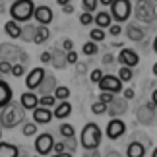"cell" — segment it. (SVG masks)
I'll use <instances>...</instances> for the list:
<instances>
[{
    "label": "cell",
    "mask_w": 157,
    "mask_h": 157,
    "mask_svg": "<svg viewBox=\"0 0 157 157\" xmlns=\"http://www.w3.org/2000/svg\"><path fill=\"white\" fill-rule=\"evenodd\" d=\"M23 118H25V111L21 109L20 103H14V101H12V103H8L2 109V113H0V128L12 130V128H16L17 124H21Z\"/></svg>",
    "instance_id": "cell-1"
},
{
    "label": "cell",
    "mask_w": 157,
    "mask_h": 157,
    "mask_svg": "<svg viewBox=\"0 0 157 157\" xmlns=\"http://www.w3.org/2000/svg\"><path fill=\"white\" fill-rule=\"evenodd\" d=\"M101 138H103V132H101L99 124H97V122H87V124L82 128L80 146L86 149V151H89V149H99Z\"/></svg>",
    "instance_id": "cell-2"
},
{
    "label": "cell",
    "mask_w": 157,
    "mask_h": 157,
    "mask_svg": "<svg viewBox=\"0 0 157 157\" xmlns=\"http://www.w3.org/2000/svg\"><path fill=\"white\" fill-rule=\"evenodd\" d=\"M35 2L33 0H16L10 6V16L16 23H29L33 20Z\"/></svg>",
    "instance_id": "cell-3"
},
{
    "label": "cell",
    "mask_w": 157,
    "mask_h": 157,
    "mask_svg": "<svg viewBox=\"0 0 157 157\" xmlns=\"http://www.w3.org/2000/svg\"><path fill=\"white\" fill-rule=\"evenodd\" d=\"M111 17L114 21L118 23H124L126 20H130V16H132V2L130 0H113L111 2Z\"/></svg>",
    "instance_id": "cell-4"
},
{
    "label": "cell",
    "mask_w": 157,
    "mask_h": 157,
    "mask_svg": "<svg viewBox=\"0 0 157 157\" xmlns=\"http://www.w3.org/2000/svg\"><path fill=\"white\" fill-rule=\"evenodd\" d=\"M23 52L21 47L12 45V43H0V62H10L16 64L20 60V54Z\"/></svg>",
    "instance_id": "cell-5"
},
{
    "label": "cell",
    "mask_w": 157,
    "mask_h": 157,
    "mask_svg": "<svg viewBox=\"0 0 157 157\" xmlns=\"http://www.w3.org/2000/svg\"><path fill=\"white\" fill-rule=\"evenodd\" d=\"M136 17L146 23H151L155 20V6L149 0H138L136 2Z\"/></svg>",
    "instance_id": "cell-6"
},
{
    "label": "cell",
    "mask_w": 157,
    "mask_h": 157,
    "mask_svg": "<svg viewBox=\"0 0 157 157\" xmlns=\"http://www.w3.org/2000/svg\"><path fill=\"white\" fill-rule=\"evenodd\" d=\"M97 86H99L101 91H107V93H113V95L122 91V82H120L117 76H113V74H103V78L99 80Z\"/></svg>",
    "instance_id": "cell-7"
},
{
    "label": "cell",
    "mask_w": 157,
    "mask_h": 157,
    "mask_svg": "<svg viewBox=\"0 0 157 157\" xmlns=\"http://www.w3.org/2000/svg\"><path fill=\"white\" fill-rule=\"evenodd\" d=\"M52 146H54V138L51 134H39L35 138V151L39 157H47L52 153Z\"/></svg>",
    "instance_id": "cell-8"
},
{
    "label": "cell",
    "mask_w": 157,
    "mask_h": 157,
    "mask_svg": "<svg viewBox=\"0 0 157 157\" xmlns=\"http://www.w3.org/2000/svg\"><path fill=\"white\" fill-rule=\"evenodd\" d=\"M126 111H128V101L124 97H117V95H114V99L107 105V113L105 114H109L111 118H120Z\"/></svg>",
    "instance_id": "cell-9"
},
{
    "label": "cell",
    "mask_w": 157,
    "mask_h": 157,
    "mask_svg": "<svg viewBox=\"0 0 157 157\" xmlns=\"http://www.w3.org/2000/svg\"><path fill=\"white\" fill-rule=\"evenodd\" d=\"M126 134V124L120 118H111L109 124L105 126V136L109 140H118L120 136Z\"/></svg>",
    "instance_id": "cell-10"
},
{
    "label": "cell",
    "mask_w": 157,
    "mask_h": 157,
    "mask_svg": "<svg viewBox=\"0 0 157 157\" xmlns=\"http://www.w3.org/2000/svg\"><path fill=\"white\" fill-rule=\"evenodd\" d=\"M45 74H47V72H45L43 66H35V68L27 74V78H25V87L29 89V91H37V87L41 86Z\"/></svg>",
    "instance_id": "cell-11"
},
{
    "label": "cell",
    "mask_w": 157,
    "mask_h": 157,
    "mask_svg": "<svg viewBox=\"0 0 157 157\" xmlns=\"http://www.w3.org/2000/svg\"><path fill=\"white\" fill-rule=\"evenodd\" d=\"M118 64L120 66H126V68H134V66H138V62H140V56H138V52L136 51H132V49H122L118 52Z\"/></svg>",
    "instance_id": "cell-12"
},
{
    "label": "cell",
    "mask_w": 157,
    "mask_h": 157,
    "mask_svg": "<svg viewBox=\"0 0 157 157\" xmlns=\"http://www.w3.org/2000/svg\"><path fill=\"white\" fill-rule=\"evenodd\" d=\"M33 20L39 23V25H47L49 27V23L52 21V10L49 8V6L41 4V6H35L33 10Z\"/></svg>",
    "instance_id": "cell-13"
},
{
    "label": "cell",
    "mask_w": 157,
    "mask_h": 157,
    "mask_svg": "<svg viewBox=\"0 0 157 157\" xmlns=\"http://www.w3.org/2000/svg\"><path fill=\"white\" fill-rule=\"evenodd\" d=\"M20 105L23 111H33L35 107H39V95L35 91H23L20 97Z\"/></svg>",
    "instance_id": "cell-14"
},
{
    "label": "cell",
    "mask_w": 157,
    "mask_h": 157,
    "mask_svg": "<svg viewBox=\"0 0 157 157\" xmlns=\"http://www.w3.org/2000/svg\"><path fill=\"white\" fill-rule=\"evenodd\" d=\"M31 113H33V122L35 124H49L51 120H52V109L35 107Z\"/></svg>",
    "instance_id": "cell-15"
},
{
    "label": "cell",
    "mask_w": 157,
    "mask_h": 157,
    "mask_svg": "<svg viewBox=\"0 0 157 157\" xmlns=\"http://www.w3.org/2000/svg\"><path fill=\"white\" fill-rule=\"evenodd\" d=\"M51 64L54 66L56 70H64L66 66V52L62 49H58V47H54V49L51 51Z\"/></svg>",
    "instance_id": "cell-16"
},
{
    "label": "cell",
    "mask_w": 157,
    "mask_h": 157,
    "mask_svg": "<svg viewBox=\"0 0 157 157\" xmlns=\"http://www.w3.org/2000/svg\"><path fill=\"white\" fill-rule=\"evenodd\" d=\"M12 97H14V91H12V86L8 82H4L0 78V109H4L8 103H12Z\"/></svg>",
    "instance_id": "cell-17"
},
{
    "label": "cell",
    "mask_w": 157,
    "mask_h": 157,
    "mask_svg": "<svg viewBox=\"0 0 157 157\" xmlns=\"http://www.w3.org/2000/svg\"><path fill=\"white\" fill-rule=\"evenodd\" d=\"M56 86H58V83H56V78L51 76V74H45L41 86L37 87V91L41 95H52V91H54V87H56Z\"/></svg>",
    "instance_id": "cell-18"
},
{
    "label": "cell",
    "mask_w": 157,
    "mask_h": 157,
    "mask_svg": "<svg viewBox=\"0 0 157 157\" xmlns=\"http://www.w3.org/2000/svg\"><path fill=\"white\" fill-rule=\"evenodd\" d=\"M72 114V105L70 101H60L58 105H54V111H52V118H58V120H64Z\"/></svg>",
    "instance_id": "cell-19"
},
{
    "label": "cell",
    "mask_w": 157,
    "mask_h": 157,
    "mask_svg": "<svg viewBox=\"0 0 157 157\" xmlns=\"http://www.w3.org/2000/svg\"><path fill=\"white\" fill-rule=\"evenodd\" d=\"M93 23H95V27H99V29H109L113 25V17L107 10H101L93 16Z\"/></svg>",
    "instance_id": "cell-20"
},
{
    "label": "cell",
    "mask_w": 157,
    "mask_h": 157,
    "mask_svg": "<svg viewBox=\"0 0 157 157\" xmlns=\"http://www.w3.org/2000/svg\"><path fill=\"white\" fill-rule=\"evenodd\" d=\"M0 157H20V147L12 142H0Z\"/></svg>",
    "instance_id": "cell-21"
},
{
    "label": "cell",
    "mask_w": 157,
    "mask_h": 157,
    "mask_svg": "<svg viewBox=\"0 0 157 157\" xmlns=\"http://www.w3.org/2000/svg\"><path fill=\"white\" fill-rule=\"evenodd\" d=\"M146 155V146L140 144L138 140L130 142L128 147H126V157H144Z\"/></svg>",
    "instance_id": "cell-22"
},
{
    "label": "cell",
    "mask_w": 157,
    "mask_h": 157,
    "mask_svg": "<svg viewBox=\"0 0 157 157\" xmlns=\"http://www.w3.org/2000/svg\"><path fill=\"white\" fill-rule=\"evenodd\" d=\"M49 37H51L49 27H47V25H37V27H35V35H33V41H31V43L43 45L45 41H49Z\"/></svg>",
    "instance_id": "cell-23"
},
{
    "label": "cell",
    "mask_w": 157,
    "mask_h": 157,
    "mask_svg": "<svg viewBox=\"0 0 157 157\" xmlns=\"http://www.w3.org/2000/svg\"><path fill=\"white\" fill-rule=\"evenodd\" d=\"M4 31H6V35H8V37H12V39H20L21 25H20V23H16L14 20H8V21L4 23Z\"/></svg>",
    "instance_id": "cell-24"
},
{
    "label": "cell",
    "mask_w": 157,
    "mask_h": 157,
    "mask_svg": "<svg viewBox=\"0 0 157 157\" xmlns=\"http://www.w3.org/2000/svg\"><path fill=\"white\" fill-rule=\"evenodd\" d=\"M126 33H128V39L130 41H142L144 39V29L140 25H136V23H130L128 27H126Z\"/></svg>",
    "instance_id": "cell-25"
},
{
    "label": "cell",
    "mask_w": 157,
    "mask_h": 157,
    "mask_svg": "<svg viewBox=\"0 0 157 157\" xmlns=\"http://www.w3.org/2000/svg\"><path fill=\"white\" fill-rule=\"evenodd\" d=\"M52 97L56 99V103H58V101H68L70 89L66 87V86H56V87H54V91H52Z\"/></svg>",
    "instance_id": "cell-26"
},
{
    "label": "cell",
    "mask_w": 157,
    "mask_h": 157,
    "mask_svg": "<svg viewBox=\"0 0 157 157\" xmlns=\"http://www.w3.org/2000/svg\"><path fill=\"white\" fill-rule=\"evenodd\" d=\"M35 27L33 23H25V27H21V33H20V39L23 41H33V35H35Z\"/></svg>",
    "instance_id": "cell-27"
},
{
    "label": "cell",
    "mask_w": 157,
    "mask_h": 157,
    "mask_svg": "<svg viewBox=\"0 0 157 157\" xmlns=\"http://www.w3.org/2000/svg\"><path fill=\"white\" fill-rule=\"evenodd\" d=\"M58 132H60V136H62L64 140H66V138H74V136H76V130H74V126H72V124H68V122L60 124V126H58Z\"/></svg>",
    "instance_id": "cell-28"
},
{
    "label": "cell",
    "mask_w": 157,
    "mask_h": 157,
    "mask_svg": "<svg viewBox=\"0 0 157 157\" xmlns=\"http://www.w3.org/2000/svg\"><path fill=\"white\" fill-rule=\"evenodd\" d=\"M138 118H140L144 124H151L153 122V111H149L147 107H144V109H140V113H138Z\"/></svg>",
    "instance_id": "cell-29"
},
{
    "label": "cell",
    "mask_w": 157,
    "mask_h": 157,
    "mask_svg": "<svg viewBox=\"0 0 157 157\" xmlns=\"http://www.w3.org/2000/svg\"><path fill=\"white\" fill-rule=\"evenodd\" d=\"M118 80L120 82H130L132 80V78H134V72H132V68H126V66H120V70H118Z\"/></svg>",
    "instance_id": "cell-30"
},
{
    "label": "cell",
    "mask_w": 157,
    "mask_h": 157,
    "mask_svg": "<svg viewBox=\"0 0 157 157\" xmlns=\"http://www.w3.org/2000/svg\"><path fill=\"white\" fill-rule=\"evenodd\" d=\"M89 41H93V43H99V41H105V29L93 27L91 31H89Z\"/></svg>",
    "instance_id": "cell-31"
},
{
    "label": "cell",
    "mask_w": 157,
    "mask_h": 157,
    "mask_svg": "<svg viewBox=\"0 0 157 157\" xmlns=\"http://www.w3.org/2000/svg\"><path fill=\"white\" fill-rule=\"evenodd\" d=\"M97 43H93V41H87L86 45L82 47V52L86 54V56H95V54H97Z\"/></svg>",
    "instance_id": "cell-32"
},
{
    "label": "cell",
    "mask_w": 157,
    "mask_h": 157,
    "mask_svg": "<svg viewBox=\"0 0 157 157\" xmlns=\"http://www.w3.org/2000/svg\"><path fill=\"white\" fill-rule=\"evenodd\" d=\"M56 105V99L52 95H41L39 97V107H47V109H52Z\"/></svg>",
    "instance_id": "cell-33"
},
{
    "label": "cell",
    "mask_w": 157,
    "mask_h": 157,
    "mask_svg": "<svg viewBox=\"0 0 157 157\" xmlns=\"http://www.w3.org/2000/svg\"><path fill=\"white\" fill-rule=\"evenodd\" d=\"M97 6H99L97 0H82V8H83V12H87V14H93V12L97 10Z\"/></svg>",
    "instance_id": "cell-34"
},
{
    "label": "cell",
    "mask_w": 157,
    "mask_h": 157,
    "mask_svg": "<svg viewBox=\"0 0 157 157\" xmlns=\"http://www.w3.org/2000/svg\"><path fill=\"white\" fill-rule=\"evenodd\" d=\"M64 149H66L68 153H72V155L76 153V149H78V142H76V136H74V138H66V140H64Z\"/></svg>",
    "instance_id": "cell-35"
},
{
    "label": "cell",
    "mask_w": 157,
    "mask_h": 157,
    "mask_svg": "<svg viewBox=\"0 0 157 157\" xmlns=\"http://www.w3.org/2000/svg\"><path fill=\"white\" fill-rule=\"evenodd\" d=\"M21 132H23V136H35L37 134V124L35 122H23Z\"/></svg>",
    "instance_id": "cell-36"
},
{
    "label": "cell",
    "mask_w": 157,
    "mask_h": 157,
    "mask_svg": "<svg viewBox=\"0 0 157 157\" xmlns=\"http://www.w3.org/2000/svg\"><path fill=\"white\" fill-rule=\"evenodd\" d=\"M10 74L14 76V78H21L23 74H25V66L23 64H12V70H10Z\"/></svg>",
    "instance_id": "cell-37"
},
{
    "label": "cell",
    "mask_w": 157,
    "mask_h": 157,
    "mask_svg": "<svg viewBox=\"0 0 157 157\" xmlns=\"http://www.w3.org/2000/svg\"><path fill=\"white\" fill-rule=\"evenodd\" d=\"M91 113L93 114H105L107 113V105L105 103H99V101H95L91 105Z\"/></svg>",
    "instance_id": "cell-38"
},
{
    "label": "cell",
    "mask_w": 157,
    "mask_h": 157,
    "mask_svg": "<svg viewBox=\"0 0 157 157\" xmlns=\"http://www.w3.org/2000/svg\"><path fill=\"white\" fill-rule=\"evenodd\" d=\"M80 23H82V25H91V23H93V14L83 12V14L80 16Z\"/></svg>",
    "instance_id": "cell-39"
},
{
    "label": "cell",
    "mask_w": 157,
    "mask_h": 157,
    "mask_svg": "<svg viewBox=\"0 0 157 157\" xmlns=\"http://www.w3.org/2000/svg\"><path fill=\"white\" fill-rule=\"evenodd\" d=\"M103 78V70H99V68H95L91 70V74H89V80H91L93 83H99V80Z\"/></svg>",
    "instance_id": "cell-40"
},
{
    "label": "cell",
    "mask_w": 157,
    "mask_h": 157,
    "mask_svg": "<svg viewBox=\"0 0 157 157\" xmlns=\"http://www.w3.org/2000/svg\"><path fill=\"white\" fill-rule=\"evenodd\" d=\"M113 99H114V95H113V93H107V91H101V93H99V103L109 105Z\"/></svg>",
    "instance_id": "cell-41"
},
{
    "label": "cell",
    "mask_w": 157,
    "mask_h": 157,
    "mask_svg": "<svg viewBox=\"0 0 157 157\" xmlns=\"http://www.w3.org/2000/svg\"><path fill=\"white\" fill-rule=\"evenodd\" d=\"M78 62V52L76 51H68L66 52V64H76Z\"/></svg>",
    "instance_id": "cell-42"
},
{
    "label": "cell",
    "mask_w": 157,
    "mask_h": 157,
    "mask_svg": "<svg viewBox=\"0 0 157 157\" xmlns=\"http://www.w3.org/2000/svg\"><path fill=\"white\" fill-rule=\"evenodd\" d=\"M109 33H111V35H114V37H117V35H120V33H122V27H120L118 23H113V25L109 27Z\"/></svg>",
    "instance_id": "cell-43"
},
{
    "label": "cell",
    "mask_w": 157,
    "mask_h": 157,
    "mask_svg": "<svg viewBox=\"0 0 157 157\" xmlns=\"http://www.w3.org/2000/svg\"><path fill=\"white\" fill-rule=\"evenodd\" d=\"M10 70H12V64L10 62H0V74H2V76L10 74Z\"/></svg>",
    "instance_id": "cell-44"
},
{
    "label": "cell",
    "mask_w": 157,
    "mask_h": 157,
    "mask_svg": "<svg viewBox=\"0 0 157 157\" xmlns=\"http://www.w3.org/2000/svg\"><path fill=\"white\" fill-rule=\"evenodd\" d=\"M122 97H124L126 101L134 99V89H132V87H126V89H122Z\"/></svg>",
    "instance_id": "cell-45"
},
{
    "label": "cell",
    "mask_w": 157,
    "mask_h": 157,
    "mask_svg": "<svg viewBox=\"0 0 157 157\" xmlns=\"http://www.w3.org/2000/svg\"><path fill=\"white\" fill-rule=\"evenodd\" d=\"M52 151H54V153H64V151H66V149H64V142H54Z\"/></svg>",
    "instance_id": "cell-46"
},
{
    "label": "cell",
    "mask_w": 157,
    "mask_h": 157,
    "mask_svg": "<svg viewBox=\"0 0 157 157\" xmlns=\"http://www.w3.org/2000/svg\"><path fill=\"white\" fill-rule=\"evenodd\" d=\"M62 49H64V52H68V51H74V43H72L70 39H64V41H62Z\"/></svg>",
    "instance_id": "cell-47"
},
{
    "label": "cell",
    "mask_w": 157,
    "mask_h": 157,
    "mask_svg": "<svg viewBox=\"0 0 157 157\" xmlns=\"http://www.w3.org/2000/svg\"><path fill=\"white\" fill-rule=\"evenodd\" d=\"M41 62H43V64L51 62V51H43V52H41Z\"/></svg>",
    "instance_id": "cell-48"
},
{
    "label": "cell",
    "mask_w": 157,
    "mask_h": 157,
    "mask_svg": "<svg viewBox=\"0 0 157 157\" xmlns=\"http://www.w3.org/2000/svg\"><path fill=\"white\" fill-rule=\"evenodd\" d=\"M83 157H101L99 149H89V151H83Z\"/></svg>",
    "instance_id": "cell-49"
},
{
    "label": "cell",
    "mask_w": 157,
    "mask_h": 157,
    "mask_svg": "<svg viewBox=\"0 0 157 157\" xmlns=\"http://www.w3.org/2000/svg\"><path fill=\"white\" fill-rule=\"evenodd\" d=\"M113 60H114V56L111 52H107L105 56H103V64H113Z\"/></svg>",
    "instance_id": "cell-50"
},
{
    "label": "cell",
    "mask_w": 157,
    "mask_h": 157,
    "mask_svg": "<svg viewBox=\"0 0 157 157\" xmlns=\"http://www.w3.org/2000/svg\"><path fill=\"white\" fill-rule=\"evenodd\" d=\"M62 12H64V14H74V6H72V4L62 6Z\"/></svg>",
    "instance_id": "cell-51"
},
{
    "label": "cell",
    "mask_w": 157,
    "mask_h": 157,
    "mask_svg": "<svg viewBox=\"0 0 157 157\" xmlns=\"http://www.w3.org/2000/svg\"><path fill=\"white\" fill-rule=\"evenodd\" d=\"M51 157H74L72 153H68V151H64V153H52Z\"/></svg>",
    "instance_id": "cell-52"
},
{
    "label": "cell",
    "mask_w": 157,
    "mask_h": 157,
    "mask_svg": "<svg viewBox=\"0 0 157 157\" xmlns=\"http://www.w3.org/2000/svg\"><path fill=\"white\" fill-rule=\"evenodd\" d=\"M105 157H122V155H120L118 151H107V155Z\"/></svg>",
    "instance_id": "cell-53"
},
{
    "label": "cell",
    "mask_w": 157,
    "mask_h": 157,
    "mask_svg": "<svg viewBox=\"0 0 157 157\" xmlns=\"http://www.w3.org/2000/svg\"><path fill=\"white\" fill-rule=\"evenodd\" d=\"M78 66V72H86V64H82V62H76Z\"/></svg>",
    "instance_id": "cell-54"
},
{
    "label": "cell",
    "mask_w": 157,
    "mask_h": 157,
    "mask_svg": "<svg viewBox=\"0 0 157 157\" xmlns=\"http://www.w3.org/2000/svg\"><path fill=\"white\" fill-rule=\"evenodd\" d=\"M97 2H99V4H103V6H111L113 0H97Z\"/></svg>",
    "instance_id": "cell-55"
},
{
    "label": "cell",
    "mask_w": 157,
    "mask_h": 157,
    "mask_svg": "<svg viewBox=\"0 0 157 157\" xmlns=\"http://www.w3.org/2000/svg\"><path fill=\"white\" fill-rule=\"evenodd\" d=\"M56 4H60V6H66V4H70V0H56Z\"/></svg>",
    "instance_id": "cell-56"
},
{
    "label": "cell",
    "mask_w": 157,
    "mask_h": 157,
    "mask_svg": "<svg viewBox=\"0 0 157 157\" xmlns=\"http://www.w3.org/2000/svg\"><path fill=\"white\" fill-rule=\"evenodd\" d=\"M155 99H157V91L153 89V93H151V103H155Z\"/></svg>",
    "instance_id": "cell-57"
},
{
    "label": "cell",
    "mask_w": 157,
    "mask_h": 157,
    "mask_svg": "<svg viewBox=\"0 0 157 157\" xmlns=\"http://www.w3.org/2000/svg\"><path fill=\"white\" fill-rule=\"evenodd\" d=\"M151 157H157V149H153V153H151Z\"/></svg>",
    "instance_id": "cell-58"
},
{
    "label": "cell",
    "mask_w": 157,
    "mask_h": 157,
    "mask_svg": "<svg viewBox=\"0 0 157 157\" xmlns=\"http://www.w3.org/2000/svg\"><path fill=\"white\" fill-rule=\"evenodd\" d=\"M0 138H2V128H0ZM0 142H2V140H0Z\"/></svg>",
    "instance_id": "cell-59"
},
{
    "label": "cell",
    "mask_w": 157,
    "mask_h": 157,
    "mask_svg": "<svg viewBox=\"0 0 157 157\" xmlns=\"http://www.w3.org/2000/svg\"><path fill=\"white\" fill-rule=\"evenodd\" d=\"M151 2H155V0H151Z\"/></svg>",
    "instance_id": "cell-60"
},
{
    "label": "cell",
    "mask_w": 157,
    "mask_h": 157,
    "mask_svg": "<svg viewBox=\"0 0 157 157\" xmlns=\"http://www.w3.org/2000/svg\"><path fill=\"white\" fill-rule=\"evenodd\" d=\"M35 157H39V155H35Z\"/></svg>",
    "instance_id": "cell-61"
},
{
    "label": "cell",
    "mask_w": 157,
    "mask_h": 157,
    "mask_svg": "<svg viewBox=\"0 0 157 157\" xmlns=\"http://www.w3.org/2000/svg\"><path fill=\"white\" fill-rule=\"evenodd\" d=\"M0 2H2V0H0Z\"/></svg>",
    "instance_id": "cell-62"
}]
</instances>
